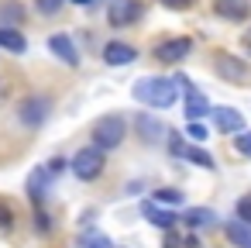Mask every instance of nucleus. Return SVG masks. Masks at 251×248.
Returning a JSON list of instances; mask_svg holds the SVG:
<instances>
[{"instance_id":"obj_1","label":"nucleus","mask_w":251,"mask_h":248,"mask_svg":"<svg viewBox=\"0 0 251 248\" xmlns=\"http://www.w3.org/2000/svg\"><path fill=\"white\" fill-rule=\"evenodd\" d=\"M179 97V83L176 80H162V76H145L134 83V100L148 104V107H172Z\"/></svg>"},{"instance_id":"obj_2","label":"nucleus","mask_w":251,"mask_h":248,"mask_svg":"<svg viewBox=\"0 0 251 248\" xmlns=\"http://www.w3.org/2000/svg\"><path fill=\"white\" fill-rule=\"evenodd\" d=\"M124 135H127V124H124L121 114H107V117H100V121L93 124V131H90V138H93V145H97L100 152L117 148V145L124 141Z\"/></svg>"},{"instance_id":"obj_3","label":"nucleus","mask_w":251,"mask_h":248,"mask_svg":"<svg viewBox=\"0 0 251 248\" xmlns=\"http://www.w3.org/2000/svg\"><path fill=\"white\" fill-rule=\"evenodd\" d=\"M103 152L97 148V145H86V148H79L76 155H73V172L83 179V183H90V179H97L100 172H103Z\"/></svg>"},{"instance_id":"obj_4","label":"nucleus","mask_w":251,"mask_h":248,"mask_svg":"<svg viewBox=\"0 0 251 248\" xmlns=\"http://www.w3.org/2000/svg\"><path fill=\"white\" fill-rule=\"evenodd\" d=\"M49 110H52V100L49 97H25L21 100V107H18V121L25 124V128H42L45 121H49Z\"/></svg>"},{"instance_id":"obj_5","label":"nucleus","mask_w":251,"mask_h":248,"mask_svg":"<svg viewBox=\"0 0 251 248\" xmlns=\"http://www.w3.org/2000/svg\"><path fill=\"white\" fill-rule=\"evenodd\" d=\"M141 18V4L138 0H114V4L107 7V21L110 28H127Z\"/></svg>"},{"instance_id":"obj_6","label":"nucleus","mask_w":251,"mask_h":248,"mask_svg":"<svg viewBox=\"0 0 251 248\" xmlns=\"http://www.w3.org/2000/svg\"><path fill=\"white\" fill-rule=\"evenodd\" d=\"M213 69H217L220 80H230V83H244V80L251 76L248 62H241L237 55H217V59H213Z\"/></svg>"},{"instance_id":"obj_7","label":"nucleus","mask_w":251,"mask_h":248,"mask_svg":"<svg viewBox=\"0 0 251 248\" xmlns=\"http://www.w3.org/2000/svg\"><path fill=\"white\" fill-rule=\"evenodd\" d=\"M176 83L186 90V117H189V121H200L203 114H210V104H206V97H203V93H200V90H196V86L186 80V76H176Z\"/></svg>"},{"instance_id":"obj_8","label":"nucleus","mask_w":251,"mask_h":248,"mask_svg":"<svg viewBox=\"0 0 251 248\" xmlns=\"http://www.w3.org/2000/svg\"><path fill=\"white\" fill-rule=\"evenodd\" d=\"M189 49H193L189 38H169V42H162V45L155 49V59L165 62V66H172V62H182V59L189 55Z\"/></svg>"},{"instance_id":"obj_9","label":"nucleus","mask_w":251,"mask_h":248,"mask_svg":"<svg viewBox=\"0 0 251 248\" xmlns=\"http://www.w3.org/2000/svg\"><path fill=\"white\" fill-rule=\"evenodd\" d=\"M134 59H138V49L127 45V42H107V49H103L107 66H131Z\"/></svg>"},{"instance_id":"obj_10","label":"nucleus","mask_w":251,"mask_h":248,"mask_svg":"<svg viewBox=\"0 0 251 248\" xmlns=\"http://www.w3.org/2000/svg\"><path fill=\"white\" fill-rule=\"evenodd\" d=\"M213 121H217V128H220L224 135H241V131H244V117H241V110H234V107H217V110H213Z\"/></svg>"},{"instance_id":"obj_11","label":"nucleus","mask_w":251,"mask_h":248,"mask_svg":"<svg viewBox=\"0 0 251 248\" xmlns=\"http://www.w3.org/2000/svg\"><path fill=\"white\" fill-rule=\"evenodd\" d=\"M49 49H52V55H59L66 66H79V52H76V45H73L69 35H52V38H49Z\"/></svg>"},{"instance_id":"obj_12","label":"nucleus","mask_w":251,"mask_h":248,"mask_svg":"<svg viewBox=\"0 0 251 248\" xmlns=\"http://www.w3.org/2000/svg\"><path fill=\"white\" fill-rule=\"evenodd\" d=\"M49 179H52V176H49V169H45V165H42V169H35V172L28 176V196H31V203H35V207H42V203H45V196H49Z\"/></svg>"},{"instance_id":"obj_13","label":"nucleus","mask_w":251,"mask_h":248,"mask_svg":"<svg viewBox=\"0 0 251 248\" xmlns=\"http://www.w3.org/2000/svg\"><path fill=\"white\" fill-rule=\"evenodd\" d=\"M28 18L25 4H18V0H0V28H21Z\"/></svg>"},{"instance_id":"obj_14","label":"nucleus","mask_w":251,"mask_h":248,"mask_svg":"<svg viewBox=\"0 0 251 248\" xmlns=\"http://www.w3.org/2000/svg\"><path fill=\"white\" fill-rule=\"evenodd\" d=\"M213 11L227 21H244L251 14V4L248 0H213Z\"/></svg>"},{"instance_id":"obj_15","label":"nucleus","mask_w":251,"mask_h":248,"mask_svg":"<svg viewBox=\"0 0 251 248\" xmlns=\"http://www.w3.org/2000/svg\"><path fill=\"white\" fill-rule=\"evenodd\" d=\"M227 238H230V245L234 248H251V224H244V220H227Z\"/></svg>"},{"instance_id":"obj_16","label":"nucleus","mask_w":251,"mask_h":248,"mask_svg":"<svg viewBox=\"0 0 251 248\" xmlns=\"http://www.w3.org/2000/svg\"><path fill=\"white\" fill-rule=\"evenodd\" d=\"M141 214H145V217H148V220H151L155 227H162V231H169V227L176 224V214L162 210V207H158L155 200H151V203H145V207H141Z\"/></svg>"},{"instance_id":"obj_17","label":"nucleus","mask_w":251,"mask_h":248,"mask_svg":"<svg viewBox=\"0 0 251 248\" xmlns=\"http://www.w3.org/2000/svg\"><path fill=\"white\" fill-rule=\"evenodd\" d=\"M0 49H7V52L21 55V52L28 49V38H25L18 28H0Z\"/></svg>"},{"instance_id":"obj_18","label":"nucleus","mask_w":251,"mask_h":248,"mask_svg":"<svg viewBox=\"0 0 251 248\" xmlns=\"http://www.w3.org/2000/svg\"><path fill=\"white\" fill-rule=\"evenodd\" d=\"M134 124H138V131L145 135V141H158V138L165 135V128H162V121H155V117H148V114H141V117H138Z\"/></svg>"},{"instance_id":"obj_19","label":"nucleus","mask_w":251,"mask_h":248,"mask_svg":"<svg viewBox=\"0 0 251 248\" xmlns=\"http://www.w3.org/2000/svg\"><path fill=\"white\" fill-rule=\"evenodd\" d=\"M182 220L193 224V227H206V224H213V210H206V207H193V210H186Z\"/></svg>"},{"instance_id":"obj_20","label":"nucleus","mask_w":251,"mask_h":248,"mask_svg":"<svg viewBox=\"0 0 251 248\" xmlns=\"http://www.w3.org/2000/svg\"><path fill=\"white\" fill-rule=\"evenodd\" d=\"M182 159H189V162H196V165H203V169H213V155L203 152V148H186Z\"/></svg>"},{"instance_id":"obj_21","label":"nucleus","mask_w":251,"mask_h":248,"mask_svg":"<svg viewBox=\"0 0 251 248\" xmlns=\"http://www.w3.org/2000/svg\"><path fill=\"white\" fill-rule=\"evenodd\" d=\"M155 203H165V207H172V203H176V207H179V203H182V193H179V190H172V186H165V190H158V193H155Z\"/></svg>"},{"instance_id":"obj_22","label":"nucleus","mask_w":251,"mask_h":248,"mask_svg":"<svg viewBox=\"0 0 251 248\" xmlns=\"http://www.w3.org/2000/svg\"><path fill=\"white\" fill-rule=\"evenodd\" d=\"M62 4H66V0H35V7H38V14H45V18L59 14V11H62Z\"/></svg>"},{"instance_id":"obj_23","label":"nucleus","mask_w":251,"mask_h":248,"mask_svg":"<svg viewBox=\"0 0 251 248\" xmlns=\"http://www.w3.org/2000/svg\"><path fill=\"white\" fill-rule=\"evenodd\" d=\"M234 148H237L244 159H251V131H241V135L234 138Z\"/></svg>"},{"instance_id":"obj_24","label":"nucleus","mask_w":251,"mask_h":248,"mask_svg":"<svg viewBox=\"0 0 251 248\" xmlns=\"http://www.w3.org/2000/svg\"><path fill=\"white\" fill-rule=\"evenodd\" d=\"M83 248H114V245H110V238H103V234H86V238H83Z\"/></svg>"},{"instance_id":"obj_25","label":"nucleus","mask_w":251,"mask_h":248,"mask_svg":"<svg viewBox=\"0 0 251 248\" xmlns=\"http://www.w3.org/2000/svg\"><path fill=\"white\" fill-rule=\"evenodd\" d=\"M237 220H244V224H251V193L237 200Z\"/></svg>"},{"instance_id":"obj_26","label":"nucleus","mask_w":251,"mask_h":248,"mask_svg":"<svg viewBox=\"0 0 251 248\" xmlns=\"http://www.w3.org/2000/svg\"><path fill=\"white\" fill-rule=\"evenodd\" d=\"M14 227V210L7 203H0V231H11Z\"/></svg>"},{"instance_id":"obj_27","label":"nucleus","mask_w":251,"mask_h":248,"mask_svg":"<svg viewBox=\"0 0 251 248\" xmlns=\"http://www.w3.org/2000/svg\"><path fill=\"white\" fill-rule=\"evenodd\" d=\"M189 138H196V141H206L210 138V131H206V124H200V121H189Z\"/></svg>"},{"instance_id":"obj_28","label":"nucleus","mask_w":251,"mask_h":248,"mask_svg":"<svg viewBox=\"0 0 251 248\" xmlns=\"http://www.w3.org/2000/svg\"><path fill=\"white\" fill-rule=\"evenodd\" d=\"M35 227H38L42 234H49V231H52V220H49V214H42V210H38V214H35Z\"/></svg>"},{"instance_id":"obj_29","label":"nucleus","mask_w":251,"mask_h":248,"mask_svg":"<svg viewBox=\"0 0 251 248\" xmlns=\"http://www.w3.org/2000/svg\"><path fill=\"white\" fill-rule=\"evenodd\" d=\"M169 152H172V155H186V141H182L179 135H172V141H169Z\"/></svg>"},{"instance_id":"obj_30","label":"nucleus","mask_w":251,"mask_h":248,"mask_svg":"<svg viewBox=\"0 0 251 248\" xmlns=\"http://www.w3.org/2000/svg\"><path fill=\"white\" fill-rule=\"evenodd\" d=\"M45 169H49V176L55 179V176H59V172L66 169V159H52V162H45Z\"/></svg>"},{"instance_id":"obj_31","label":"nucleus","mask_w":251,"mask_h":248,"mask_svg":"<svg viewBox=\"0 0 251 248\" xmlns=\"http://www.w3.org/2000/svg\"><path fill=\"white\" fill-rule=\"evenodd\" d=\"M162 4H165V7H172V11H186L193 0H162Z\"/></svg>"},{"instance_id":"obj_32","label":"nucleus","mask_w":251,"mask_h":248,"mask_svg":"<svg viewBox=\"0 0 251 248\" xmlns=\"http://www.w3.org/2000/svg\"><path fill=\"white\" fill-rule=\"evenodd\" d=\"M244 52L251 55V28H248V35H244Z\"/></svg>"},{"instance_id":"obj_33","label":"nucleus","mask_w":251,"mask_h":248,"mask_svg":"<svg viewBox=\"0 0 251 248\" xmlns=\"http://www.w3.org/2000/svg\"><path fill=\"white\" fill-rule=\"evenodd\" d=\"M165 248H179V238H165Z\"/></svg>"},{"instance_id":"obj_34","label":"nucleus","mask_w":251,"mask_h":248,"mask_svg":"<svg viewBox=\"0 0 251 248\" xmlns=\"http://www.w3.org/2000/svg\"><path fill=\"white\" fill-rule=\"evenodd\" d=\"M73 4H79V7H86V4H93V0H73Z\"/></svg>"}]
</instances>
